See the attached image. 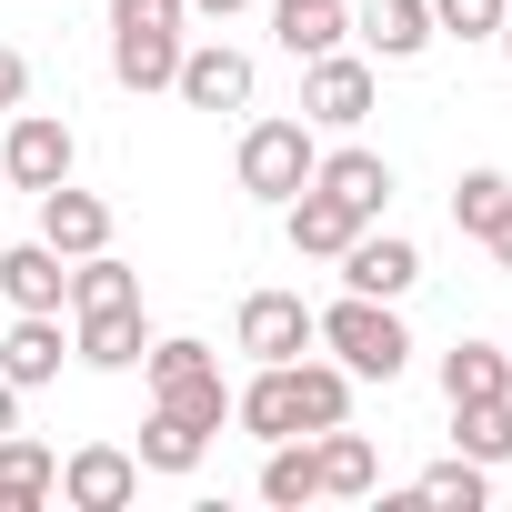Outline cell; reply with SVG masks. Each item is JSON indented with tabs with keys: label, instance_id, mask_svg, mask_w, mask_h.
I'll return each mask as SVG.
<instances>
[{
	"label": "cell",
	"instance_id": "obj_33",
	"mask_svg": "<svg viewBox=\"0 0 512 512\" xmlns=\"http://www.w3.org/2000/svg\"><path fill=\"white\" fill-rule=\"evenodd\" d=\"M482 241H492V262H502V272H512V211H502V221H492V231H482Z\"/></svg>",
	"mask_w": 512,
	"mask_h": 512
},
{
	"label": "cell",
	"instance_id": "obj_12",
	"mask_svg": "<svg viewBox=\"0 0 512 512\" xmlns=\"http://www.w3.org/2000/svg\"><path fill=\"white\" fill-rule=\"evenodd\" d=\"M171 71H181V31H161V21H111V81H121V91H171Z\"/></svg>",
	"mask_w": 512,
	"mask_h": 512
},
{
	"label": "cell",
	"instance_id": "obj_13",
	"mask_svg": "<svg viewBox=\"0 0 512 512\" xmlns=\"http://www.w3.org/2000/svg\"><path fill=\"white\" fill-rule=\"evenodd\" d=\"M71 352H81L91 372H131V362L151 352V322H141V302H111V312H71Z\"/></svg>",
	"mask_w": 512,
	"mask_h": 512
},
{
	"label": "cell",
	"instance_id": "obj_6",
	"mask_svg": "<svg viewBox=\"0 0 512 512\" xmlns=\"http://www.w3.org/2000/svg\"><path fill=\"white\" fill-rule=\"evenodd\" d=\"M231 332H241V352H251V362H302V352H322V332H312V302H302V292H251Z\"/></svg>",
	"mask_w": 512,
	"mask_h": 512
},
{
	"label": "cell",
	"instance_id": "obj_8",
	"mask_svg": "<svg viewBox=\"0 0 512 512\" xmlns=\"http://www.w3.org/2000/svg\"><path fill=\"white\" fill-rule=\"evenodd\" d=\"M412 282H422V251H412L402 231H372V221H362V231H352V251H342V292H372V302H402Z\"/></svg>",
	"mask_w": 512,
	"mask_h": 512
},
{
	"label": "cell",
	"instance_id": "obj_35",
	"mask_svg": "<svg viewBox=\"0 0 512 512\" xmlns=\"http://www.w3.org/2000/svg\"><path fill=\"white\" fill-rule=\"evenodd\" d=\"M492 41H502V61H512V11H502V31H492Z\"/></svg>",
	"mask_w": 512,
	"mask_h": 512
},
{
	"label": "cell",
	"instance_id": "obj_22",
	"mask_svg": "<svg viewBox=\"0 0 512 512\" xmlns=\"http://www.w3.org/2000/svg\"><path fill=\"white\" fill-rule=\"evenodd\" d=\"M272 31H282L292 61H322V51H342L352 11H342V0H272Z\"/></svg>",
	"mask_w": 512,
	"mask_h": 512
},
{
	"label": "cell",
	"instance_id": "obj_31",
	"mask_svg": "<svg viewBox=\"0 0 512 512\" xmlns=\"http://www.w3.org/2000/svg\"><path fill=\"white\" fill-rule=\"evenodd\" d=\"M21 101H31V61L0 41V111H21Z\"/></svg>",
	"mask_w": 512,
	"mask_h": 512
},
{
	"label": "cell",
	"instance_id": "obj_34",
	"mask_svg": "<svg viewBox=\"0 0 512 512\" xmlns=\"http://www.w3.org/2000/svg\"><path fill=\"white\" fill-rule=\"evenodd\" d=\"M191 11H201V21H231V11H251V0H191Z\"/></svg>",
	"mask_w": 512,
	"mask_h": 512
},
{
	"label": "cell",
	"instance_id": "obj_25",
	"mask_svg": "<svg viewBox=\"0 0 512 512\" xmlns=\"http://www.w3.org/2000/svg\"><path fill=\"white\" fill-rule=\"evenodd\" d=\"M292 382H302V432H332V422H352V372L342 362H292Z\"/></svg>",
	"mask_w": 512,
	"mask_h": 512
},
{
	"label": "cell",
	"instance_id": "obj_32",
	"mask_svg": "<svg viewBox=\"0 0 512 512\" xmlns=\"http://www.w3.org/2000/svg\"><path fill=\"white\" fill-rule=\"evenodd\" d=\"M0 432H21V382L0 372Z\"/></svg>",
	"mask_w": 512,
	"mask_h": 512
},
{
	"label": "cell",
	"instance_id": "obj_29",
	"mask_svg": "<svg viewBox=\"0 0 512 512\" xmlns=\"http://www.w3.org/2000/svg\"><path fill=\"white\" fill-rule=\"evenodd\" d=\"M141 372H151V392H191V382H211L221 362H211V342L171 332V342H151V352H141Z\"/></svg>",
	"mask_w": 512,
	"mask_h": 512
},
{
	"label": "cell",
	"instance_id": "obj_11",
	"mask_svg": "<svg viewBox=\"0 0 512 512\" xmlns=\"http://www.w3.org/2000/svg\"><path fill=\"white\" fill-rule=\"evenodd\" d=\"M0 302H11V312H71V262H61L51 241L0 251Z\"/></svg>",
	"mask_w": 512,
	"mask_h": 512
},
{
	"label": "cell",
	"instance_id": "obj_16",
	"mask_svg": "<svg viewBox=\"0 0 512 512\" xmlns=\"http://www.w3.org/2000/svg\"><path fill=\"white\" fill-rule=\"evenodd\" d=\"M312 452H322V502H362V492H382V452H372V432L332 422V432H312Z\"/></svg>",
	"mask_w": 512,
	"mask_h": 512
},
{
	"label": "cell",
	"instance_id": "obj_10",
	"mask_svg": "<svg viewBox=\"0 0 512 512\" xmlns=\"http://www.w3.org/2000/svg\"><path fill=\"white\" fill-rule=\"evenodd\" d=\"M312 191H332L352 221H382V201H392V161H382V151H362V141H342V151H322V161H312Z\"/></svg>",
	"mask_w": 512,
	"mask_h": 512
},
{
	"label": "cell",
	"instance_id": "obj_20",
	"mask_svg": "<svg viewBox=\"0 0 512 512\" xmlns=\"http://www.w3.org/2000/svg\"><path fill=\"white\" fill-rule=\"evenodd\" d=\"M201 452H211V432L191 422V412H171V402H151V422H141V472H201Z\"/></svg>",
	"mask_w": 512,
	"mask_h": 512
},
{
	"label": "cell",
	"instance_id": "obj_1",
	"mask_svg": "<svg viewBox=\"0 0 512 512\" xmlns=\"http://www.w3.org/2000/svg\"><path fill=\"white\" fill-rule=\"evenodd\" d=\"M312 332H322V352H332L352 382H402V362H412L402 312H392V302H372V292H342L332 312H312Z\"/></svg>",
	"mask_w": 512,
	"mask_h": 512
},
{
	"label": "cell",
	"instance_id": "obj_4",
	"mask_svg": "<svg viewBox=\"0 0 512 512\" xmlns=\"http://www.w3.org/2000/svg\"><path fill=\"white\" fill-rule=\"evenodd\" d=\"M251 51H231V41H181V71H171V91L191 101V111H251Z\"/></svg>",
	"mask_w": 512,
	"mask_h": 512
},
{
	"label": "cell",
	"instance_id": "obj_30",
	"mask_svg": "<svg viewBox=\"0 0 512 512\" xmlns=\"http://www.w3.org/2000/svg\"><path fill=\"white\" fill-rule=\"evenodd\" d=\"M502 11H512V0H432V31L442 41H492Z\"/></svg>",
	"mask_w": 512,
	"mask_h": 512
},
{
	"label": "cell",
	"instance_id": "obj_3",
	"mask_svg": "<svg viewBox=\"0 0 512 512\" xmlns=\"http://www.w3.org/2000/svg\"><path fill=\"white\" fill-rule=\"evenodd\" d=\"M302 121L312 131H362L372 121V61H352V51L302 61Z\"/></svg>",
	"mask_w": 512,
	"mask_h": 512
},
{
	"label": "cell",
	"instance_id": "obj_2",
	"mask_svg": "<svg viewBox=\"0 0 512 512\" xmlns=\"http://www.w3.org/2000/svg\"><path fill=\"white\" fill-rule=\"evenodd\" d=\"M312 161H322L312 121H251V131H241V161H231V171H241V191H251V201H272V211H282V201H292V191L312 181Z\"/></svg>",
	"mask_w": 512,
	"mask_h": 512
},
{
	"label": "cell",
	"instance_id": "obj_9",
	"mask_svg": "<svg viewBox=\"0 0 512 512\" xmlns=\"http://www.w3.org/2000/svg\"><path fill=\"white\" fill-rule=\"evenodd\" d=\"M41 241L61 251V262H81V251H111V201L81 191V181H51V191H41Z\"/></svg>",
	"mask_w": 512,
	"mask_h": 512
},
{
	"label": "cell",
	"instance_id": "obj_15",
	"mask_svg": "<svg viewBox=\"0 0 512 512\" xmlns=\"http://www.w3.org/2000/svg\"><path fill=\"white\" fill-rule=\"evenodd\" d=\"M282 231H292V251H302V262H342L362 221H352V211H342L332 191H312V181H302V191L282 201Z\"/></svg>",
	"mask_w": 512,
	"mask_h": 512
},
{
	"label": "cell",
	"instance_id": "obj_23",
	"mask_svg": "<svg viewBox=\"0 0 512 512\" xmlns=\"http://www.w3.org/2000/svg\"><path fill=\"white\" fill-rule=\"evenodd\" d=\"M482 392H512V352L452 342V352H442V402H482Z\"/></svg>",
	"mask_w": 512,
	"mask_h": 512
},
{
	"label": "cell",
	"instance_id": "obj_14",
	"mask_svg": "<svg viewBox=\"0 0 512 512\" xmlns=\"http://www.w3.org/2000/svg\"><path fill=\"white\" fill-rule=\"evenodd\" d=\"M231 422L251 432V442H282V432H302V382H292V362H262L241 392H231Z\"/></svg>",
	"mask_w": 512,
	"mask_h": 512
},
{
	"label": "cell",
	"instance_id": "obj_18",
	"mask_svg": "<svg viewBox=\"0 0 512 512\" xmlns=\"http://www.w3.org/2000/svg\"><path fill=\"white\" fill-rule=\"evenodd\" d=\"M362 41L372 61H422L442 31H432V0H362Z\"/></svg>",
	"mask_w": 512,
	"mask_h": 512
},
{
	"label": "cell",
	"instance_id": "obj_24",
	"mask_svg": "<svg viewBox=\"0 0 512 512\" xmlns=\"http://www.w3.org/2000/svg\"><path fill=\"white\" fill-rule=\"evenodd\" d=\"M452 442L472 462H512V392H482V402H452Z\"/></svg>",
	"mask_w": 512,
	"mask_h": 512
},
{
	"label": "cell",
	"instance_id": "obj_17",
	"mask_svg": "<svg viewBox=\"0 0 512 512\" xmlns=\"http://www.w3.org/2000/svg\"><path fill=\"white\" fill-rule=\"evenodd\" d=\"M61 312H21L11 332H0V372H11L21 392H41V382H61Z\"/></svg>",
	"mask_w": 512,
	"mask_h": 512
},
{
	"label": "cell",
	"instance_id": "obj_28",
	"mask_svg": "<svg viewBox=\"0 0 512 512\" xmlns=\"http://www.w3.org/2000/svg\"><path fill=\"white\" fill-rule=\"evenodd\" d=\"M502 211H512V171H462V181H452V231L482 241Z\"/></svg>",
	"mask_w": 512,
	"mask_h": 512
},
{
	"label": "cell",
	"instance_id": "obj_5",
	"mask_svg": "<svg viewBox=\"0 0 512 512\" xmlns=\"http://www.w3.org/2000/svg\"><path fill=\"white\" fill-rule=\"evenodd\" d=\"M71 512H131V492H141V452H121V442H81L71 462H61V482H51Z\"/></svg>",
	"mask_w": 512,
	"mask_h": 512
},
{
	"label": "cell",
	"instance_id": "obj_19",
	"mask_svg": "<svg viewBox=\"0 0 512 512\" xmlns=\"http://www.w3.org/2000/svg\"><path fill=\"white\" fill-rule=\"evenodd\" d=\"M262 502H282V512L322 502V452H312V432H282V442H262Z\"/></svg>",
	"mask_w": 512,
	"mask_h": 512
},
{
	"label": "cell",
	"instance_id": "obj_21",
	"mask_svg": "<svg viewBox=\"0 0 512 512\" xmlns=\"http://www.w3.org/2000/svg\"><path fill=\"white\" fill-rule=\"evenodd\" d=\"M51 482H61V452H41L31 432H0V512L51 502Z\"/></svg>",
	"mask_w": 512,
	"mask_h": 512
},
{
	"label": "cell",
	"instance_id": "obj_7",
	"mask_svg": "<svg viewBox=\"0 0 512 512\" xmlns=\"http://www.w3.org/2000/svg\"><path fill=\"white\" fill-rule=\"evenodd\" d=\"M71 161H81V141H71V121H61V111H21V121H11V141H0V171H11L21 191L71 181Z\"/></svg>",
	"mask_w": 512,
	"mask_h": 512
},
{
	"label": "cell",
	"instance_id": "obj_26",
	"mask_svg": "<svg viewBox=\"0 0 512 512\" xmlns=\"http://www.w3.org/2000/svg\"><path fill=\"white\" fill-rule=\"evenodd\" d=\"M412 502H442V512H482V502H492V462L452 452V462H432V472L412 482Z\"/></svg>",
	"mask_w": 512,
	"mask_h": 512
},
{
	"label": "cell",
	"instance_id": "obj_27",
	"mask_svg": "<svg viewBox=\"0 0 512 512\" xmlns=\"http://www.w3.org/2000/svg\"><path fill=\"white\" fill-rule=\"evenodd\" d=\"M111 302H141V272L111 262V251H81L71 262V312H111Z\"/></svg>",
	"mask_w": 512,
	"mask_h": 512
}]
</instances>
